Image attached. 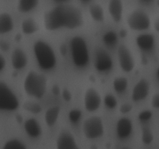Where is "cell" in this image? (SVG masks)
Listing matches in <instances>:
<instances>
[{"label": "cell", "mask_w": 159, "mask_h": 149, "mask_svg": "<svg viewBox=\"0 0 159 149\" xmlns=\"http://www.w3.org/2000/svg\"><path fill=\"white\" fill-rule=\"evenodd\" d=\"M71 60L78 68H84L89 63V51L85 39L82 37H74L70 41Z\"/></svg>", "instance_id": "cell-4"}, {"label": "cell", "mask_w": 159, "mask_h": 149, "mask_svg": "<svg viewBox=\"0 0 159 149\" xmlns=\"http://www.w3.org/2000/svg\"><path fill=\"white\" fill-rule=\"evenodd\" d=\"M82 131L88 139L94 140L101 138L104 133L103 121L99 116H91L84 121Z\"/></svg>", "instance_id": "cell-6"}, {"label": "cell", "mask_w": 159, "mask_h": 149, "mask_svg": "<svg viewBox=\"0 0 159 149\" xmlns=\"http://www.w3.org/2000/svg\"><path fill=\"white\" fill-rule=\"evenodd\" d=\"M34 53L38 65L44 71H50L57 65V57L51 45L43 40H37L34 45Z\"/></svg>", "instance_id": "cell-2"}, {"label": "cell", "mask_w": 159, "mask_h": 149, "mask_svg": "<svg viewBox=\"0 0 159 149\" xmlns=\"http://www.w3.org/2000/svg\"><path fill=\"white\" fill-rule=\"evenodd\" d=\"M113 89L116 93H124L128 87V80L125 77H116L115 78L113 82Z\"/></svg>", "instance_id": "cell-23"}, {"label": "cell", "mask_w": 159, "mask_h": 149, "mask_svg": "<svg viewBox=\"0 0 159 149\" xmlns=\"http://www.w3.org/2000/svg\"><path fill=\"white\" fill-rule=\"evenodd\" d=\"M61 113V108L57 106L48 109L44 114L45 123L48 127H53L56 124Z\"/></svg>", "instance_id": "cell-19"}, {"label": "cell", "mask_w": 159, "mask_h": 149, "mask_svg": "<svg viewBox=\"0 0 159 149\" xmlns=\"http://www.w3.org/2000/svg\"><path fill=\"white\" fill-rule=\"evenodd\" d=\"M132 109H133L132 105H130V104L129 103H124L120 106V111L122 113H128L131 111Z\"/></svg>", "instance_id": "cell-31"}, {"label": "cell", "mask_w": 159, "mask_h": 149, "mask_svg": "<svg viewBox=\"0 0 159 149\" xmlns=\"http://www.w3.org/2000/svg\"><path fill=\"white\" fill-rule=\"evenodd\" d=\"M83 23V16L79 9L71 5H60L48 11L44 16V26L48 31L61 28L74 29Z\"/></svg>", "instance_id": "cell-1"}, {"label": "cell", "mask_w": 159, "mask_h": 149, "mask_svg": "<svg viewBox=\"0 0 159 149\" xmlns=\"http://www.w3.org/2000/svg\"><path fill=\"white\" fill-rule=\"evenodd\" d=\"M21 29L23 34L26 35H30L38 30V26L33 19L29 18L23 20L21 24Z\"/></svg>", "instance_id": "cell-21"}, {"label": "cell", "mask_w": 159, "mask_h": 149, "mask_svg": "<svg viewBox=\"0 0 159 149\" xmlns=\"http://www.w3.org/2000/svg\"><path fill=\"white\" fill-rule=\"evenodd\" d=\"M152 112L151 110H143L138 115V119L141 122H148L152 117Z\"/></svg>", "instance_id": "cell-30"}, {"label": "cell", "mask_w": 159, "mask_h": 149, "mask_svg": "<svg viewBox=\"0 0 159 149\" xmlns=\"http://www.w3.org/2000/svg\"><path fill=\"white\" fill-rule=\"evenodd\" d=\"M24 130L26 134L32 138H37L42 134V128L38 121L34 118H30L24 122Z\"/></svg>", "instance_id": "cell-15"}, {"label": "cell", "mask_w": 159, "mask_h": 149, "mask_svg": "<svg viewBox=\"0 0 159 149\" xmlns=\"http://www.w3.org/2000/svg\"><path fill=\"white\" fill-rule=\"evenodd\" d=\"M94 65L99 72H108L113 68V59L107 51L102 48H98L95 54Z\"/></svg>", "instance_id": "cell-8"}, {"label": "cell", "mask_w": 159, "mask_h": 149, "mask_svg": "<svg viewBox=\"0 0 159 149\" xmlns=\"http://www.w3.org/2000/svg\"><path fill=\"white\" fill-rule=\"evenodd\" d=\"M122 149H129V148H127V147H124V148H122Z\"/></svg>", "instance_id": "cell-40"}, {"label": "cell", "mask_w": 159, "mask_h": 149, "mask_svg": "<svg viewBox=\"0 0 159 149\" xmlns=\"http://www.w3.org/2000/svg\"><path fill=\"white\" fill-rule=\"evenodd\" d=\"M150 82L145 79H141L134 85L132 90L131 99L134 102H138L144 100L150 92Z\"/></svg>", "instance_id": "cell-11"}, {"label": "cell", "mask_w": 159, "mask_h": 149, "mask_svg": "<svg viewBox=\"0 0 159 149\" xmlns=\"http://www.w3.org/2000/svg\"><path fill=\"white\" fill-rule=\"evenodd\" d=\"M133 132V123L127 117L120 118L116 125V133L120 140L127 139Z\"/></svg>", "instance_id": "cell-13"}, {"label": "cell", "mask_w": 159, "mask_h": 149, "mask_svg": "<svg viewBox=\"0 0 159 149\" xmlns=\"http://www.w3.org/2000/svg\"><path fill=\"white\" fill-rule=\"evenodd\" d=\"M2 149H27L23 141L18 139H10L5 143Z\"/></svg>", "instance_id": "cell-25"}, {"label": "cell", "mask_w": 159, "mask_h": 149, "mask_svg": "<svg viewBox=\"0 0 159 149\" xmlns=\"http://www.w3.org/2000/svg\"><path fill=\"white\" fill-rule=\"evenodd\" d=\"M47 79L44 75L37 71L28 72L23 82V88L29 96L35 99H41L47 90Z\"/></svg>", "instance_id": "cell-3"}, {"label": "cell", "mask_w": 159, "mask_h": 149, "mask_svg": "<svg viewBox=\"0 0 159 149\" xmlns=\"http://www.w3.org/2000/svg\"><path fill=\"white\" fill-rule=\"evenodd\" d=\"M156 74H157V77H158V79H159V68H158V70H157Z\"/></svg>", "instance_id": "cell-38"}, {"label": "cell", "mask_w": 159, "mask_h": 149, "mask_svg": "<svg viewBox=\"0 0 159 149\" xmlns=\"http://www.w3.org/2000/svg\"><path fill=\"white\" fill-rule=\"evenodd\" d=\"M102 41H103L104 44L109 47H115L118 43L117 34L113 30L107 31L102 36Z\"/></svg>", "instance_id": "cell-24"}, {"label": "cell", "mask_w": 159, "mask_h": 149, "mask_svg": "<svg viewBox=\"0 0 159 149\" xmlns=\"http://www.w3.org/2000/svg\"><path fill=\"white\" fill-rule=\"evenodd\" d=\"M62 96H63V98L66 101H70L71 99V95L68 90H64L63 93H62Z\"/></svg>", "instance_id": "cell-35"}, {"label": "cell", "mask_w": 159, "mask_h": 149, "mask_svg": "<svg viewBox=\"0 0 159 149\" xmlns=\"http://www.w3.org/2000/svg\"><path fill=\"white\" fill-rule=\"evenodd\" d=\"M127 22L130 29L135 31L146 30L151 26L150 17L142 10H135L131 12Z\"/></svg>", "instance_id": "cell-7"}, {"label": "cell", "mask_w": 159, "mask_h": 149, "mask_svg": "<svg viewBox=\"0 0 159 149\" xmlns=\"http://www.w3.org/2000/svg\"><path fill=\"white\" fill-rule=\"evenodd\" d=\"M144 1H150V0H144Z\"/></svg>", "instance_id": "cell-41"}, {"label": "cell", "mask_w": 159, "mask_h": 149, "mask_svg": "<svg viewBox=\"0 0 159 149\" xmlns=\"http://www.w3.org/2000/svg\"><path fill=\"white\" fill-rule=\"evenodd\" d=\"M152 106L155 109H159V93L154 95L152 99Z\"/></svg>", "instance_id": "cell-32"}, {"label": "cell", "mask_w": 159, "mask_h": 149, "mask_svg": "<svg viewBox=\"0 0 159 149\" xmlns=\"http://www.w3.org/2000/svg\"><path fill=\"white\" fill-rule=\"evenodd\" d=\"M6 59H5V57L0 54V71H2L3 69H4L5 66H6Z\"/></svg>", "instance_id": "cell-34"}, {"label": "cell", "mask_w": 159, "mask_h": 149, "mask_svg": "<svg viewBox=\"0 0 159 149\" xmlns=\"http://www.w3.org/2000/svg\"><path fill=\"white\" fill-rule=\"evenodd\" d=\"M141 141L144 144H152L154 141V135L150 129L144 127L141 131Z\"/></svg>", "instance_id": "cell-26"}, {"label": "cell", "mask_w": 159, "mask_h": 149, "mask_svg": "<svg viewBox=\"0 0 159 149\" xmlns=\"http://www.w3.org/2000/svg\"><path fill=\"white\" fill-rule=\"evenodd\" d=\"M155 26V30L159 32V19H158V20H156V22H155V26Z\"/></svg>", "instance_id": "cell-36"}, {"label": "cell", "mask_w": 159, "mask_h": 149, "mask_svg": "<svg viewBox=\"0 0 159 149\" xmlns=\"http://www.w3.org/2000/svg\"><path fill=\"white\" fill-rule=\"evenodd\" d=\"M108 10L113 20L116 23H119L122 20L123 6L122 0H110L108 5Z\"/></svg>", "instance_id": "cell-17"}, {"label": "cell", "mask_w": 159, "mask_h": 149, "mask_svg": "<svg viewBox=\"0 0 159 149\" xmlns=\"http://www.w3.org/2000/svg\"><path fill=\"white\" fill-rule=\"evenodd\" d=\"M89 14L96 22H102L105 18L104 11L102 6L98 4L92 5L89 7Z\"/></svg>", "instance_id": "cell-22"}, {"label": "cell", "mask_w": 159, "mask_h": 149, "mask_svg": "<svg viewBox=\"0 0 159 149\" xmlns=\"http://www.w3.org/2000/svg\"><path fill=\"white\" fill-rule=\"evenodd\" d=\"M56 149H81L72 133L63 131L58 135L56 141Z\"/></svg>", "instance_id": "cell-12"}, {"label": "cell", "mask_w": 159, "mask_h": 149, "mask_svg": "<svg viewBox=\"0 0 159 149\" xmlns=\"http://www.w3.org/2000/svg\"><path fill=\"white\" fill-rule=\"evenodd\" d=\"M14 23L12 17L9 13L0 14V34H5L12 30Z\"/></svg>", "instance_id": "cell-18"}, {"label": "cell", "mask_w": 159, "mask_h": 149, "mask_svg": "<svg viewBox=\"0 0 159 149\" xmlns=\"http://www.w3.org/2000/svg\"><path fill=\"white\" fill-rule=\"evenodd\" d=\"M20 106V102L12 89L5 82L0 81V110L14 111Z\"/></svg>", "instance_id": "cell-5"}, {"label": "cell", "mask_w": 159, "mask_h": 149, "mask_svg": "<svg viewBox=\"0 0 159 149\" xmlns=\"http://www.w3.org/2000/svg\"><path fill=\"white\" fill-rule=\"evenodd\" d=\"M136 43L141 51H150L155 47V37L151 34H141L136 38Z\"/></svg>", "instance_id": "cell-16"}, {"label": "cell", "mask_w": 159, "mask_h": 149, "mask_svg": "<svg viewBox=\"0 0 159 149\" xmlns=\"http://www.w3.org/2000/svg\"><path fill=\"white\" fill-rule=\"evenodd\" d=\"M102 102L99 93L95 88H89L85 92L84 96V106L87 111L95 112L100 107Z\"/></svg>", "instance_id": "cell-10"}, {"label": "cell", "mask_w": 159, "mask_h": 149, "mask_svg": "<svg viewBox=\"0 0 159 149\" xmlns=\"http://www.w3.org/2000/svg\"><path fill=\"white\" fill-rule=\"evenodd\" d=\"M117 57L121 69L126 73L131 72L135 67L134 59L130 51L125 45L119 46L117 50Z\"/></svg>", "instance_id": "cell-9"}, {"label": "cell", "mask_w": 159, "mask_h": 149, "mask_svg": "<svg viewBox=\"0 0 159 149\" xmlns=\"http://www.w3.org/2000/svg\"><path fill=\"white\" fill-rule=\"evenodd\" d=\"M104 104L110 110H113L117 106L118 102L116 98L112 94H107L104 98Z\"/></svg>", "instance_id": "cell-27"}, {"label": "cell", "mask_w": 159, "mask_h": 149, "mask_svg": "<svg viewBox=\"0 0 159 149\" xmlns=\"http://www.w3.org/2000/svg\"><path fill=\"white\" fill-rule=\"evenodd\" d=\"M54 1H56L57 2H65L67 0H54Z\"/></svg>", "instance_id": "cell-37"}, {"label": "cell", "mask_w": 159, "mask_h": 149, "mask_svg": "<svg viewBox=\"0 0 159 149\" xmlns=\"http://www.w3.org/2000/svg\"><path fill=\"white\" fill-rule=\"evenodd\" d=\"M11 63L16 70H22L27 65L28 58L26 53L20 48L14 50L11 56Z\"/></svg>", "instance_id": "cell-14"}, {"label": "cell", "mask_w": 159, "mask_h": 149, "mask_svg": "<svg viewBox=\"0 0 159 149\" xmlns=\"http://www.w3.org/2000/svg\"><path fill=\"white\" fill-rule=\"evenodd\" d=\"M82 111L78 109H72L68 113V119L73 124H76L82 117Z\"/></svg>", "instance_id": "cell-28"}, {"label": "cell", "mask_w": 159, "mask_h": 149, "mask_svg": "<svg viewBox=\"0 0 159 149\" xmlns=\"http://www.w3.org/2000/svg\"><path fill=\"white\" fill-rule=\"evenodd\" d=\"M39 4V0H19L17 9L21 13H26L35 9Z\"/></svg>", "instance_id": "cell-20"}, {"label": "cell", "mask_w": 159, "mask_h": 149, "mask_svg": "<svg viewBox=\"0 0 159 149\" xmlns=\"http://www.w3.org/2000/svg\"><path fill=\"white\" fill-rule=\"evenodd\" d=\"M82 1H84V2H88V1H89V0H82Z\"/></svg>", "instance_id": "cell-39"}, {"label": "cell", "mask_w": 159, "mask_h": 149, "mask_svg": "<svg viewBox=\"0 0 159 149\" xmlns=\"http://www.w3.org/2000/svg\"><path fill=\"white\" fill-rule=\"evenodd\" d=\"M0 48H1L2 51H6L9 48V44L7 42L4 41V40H1V41H0Z\"/></svg>", "instance_id": "cell-33"}, {"label": "cell", "mask_w": 159, "mask_h": 149, "mask_svg": "<svg viewBox=\"0 0 159 149\" xmlns=\"http://www.w3.org/2000/svg\"><path fill=\"white\" fill-rule=\"evenodd\" d=\"M24 107L26 110L34 113H39L41 111V107L38 104L34 102H27L25 104Z\"/></svg>", "instance_id": "cell-29"}]
</instances>
